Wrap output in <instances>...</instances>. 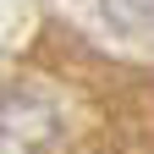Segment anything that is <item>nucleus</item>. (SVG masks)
Returning <instances> with one entry per match:
<instances>
[{"label": "nucleus", "mask_w": 154, "mask_h": 154, "mask_svg": "<svg viewBox=\"0 0 154 154\" xmlns=\"http://www.w3.org/2000/svg\"><path fill=\"white\" fill-rule=\"evenodd\" d=\"M61 143V110L38 88L0 94V154H50Z\"/></svg>", "instance_id": "nucleus-1"}, {"label": "nucleus", "mask_w": 154, "mask_h": 154, "mask_svg": "<svg viewBox=\"0 0 154 154\" xmlns=\"http://www.w3.org/2000/svg\"><path fill=\"white\" fill-rule=\"evenodd\" d=\"M105 17L116 28H149L154 22V0H105Z\"/></svg>", "instance_id": "nucleus-2"}]
</instances>
